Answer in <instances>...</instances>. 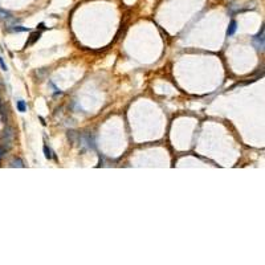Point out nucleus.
<instances>
[{
	"label": "nucleus",
	"mask_w": 265,
	"mask_h": 265,
	"mask_svg": "<svg viewBox=\"0 0 265 265\" xmlns=\"http://www.w3.org/2000/svg\"><path fill=\"white\" fill-rule=\"evenodd\" d=\"M253 44H254V46H256V49L261 50V52L264 50V27H261V31H260L258 35L254 36Z\"/></svg>",
	"instance_id": "obj_1"
},
{
	"label": "nucleus",
	"mask_w": 265,
	"mask_h": 265,
	"mask_svg": "<svg viewBox=\"0 0 265 265\" xmlns=\"http://www.w3.org/2000/svg\"><path fill=\"white\" fill-rule=\"evenodd\" d=\"M236 29H237V23H236L235 20H232V21L229 23V25H228L227 36H233L235 32H236Z\"/></svg>",
	"instance_id": "obj_2"
},
{
	"label": "nucleus",
	"mask_w": 265,
	"mask_h": 265,
	"mask_svg": "<svg viewBox=\"0 0 265 265\" xmlns=\"http://www.w3.org/2000/svg\"><path fill=\"white\" fill-rule=\"evenodd\" d=\"M40 36H41V33H40V32H35V33H32V35H31V38H29V41L27 42V45H25V46L32 45L33 42H36L38 38H40Z\"/></svg>",
	"instance_id": "obj_3"
},
{
	"label": "nucleus",
	"mask_w": 265,
	"mask_h": 265,
	"mask_svg": "<svg viewBox=\"0 0 265 265\" xmlns=\"http://www.w3.org/2000/svg\"><path fill=\"white\" fill-rule=\"evenodd\" d=\"M16 106H17V110H19V112H21V113H24L25 110H27V104H25V101H23V100L17 101Z\"/></svg>",
	"instance_id": "obj_4"
},
{
	"label": "nucleus",
	"mask_w": 265,
	"mask_h": 265,
	"mask_svg": "<svg viewBox=\"0 0 265 265\" xmlns=\"http://www.w3.org/2000/svg\"><path fill=\"white\" fill-rule=\"evenodd\" d=\"M9 17H11V15H9V12L3 11V9H0V19H1V20H8Z\"/></svg>",
	"instance_id": "obj_5"
},
{
	"label": "nucleus",
	"mask_w": 265,
	"mask_h": 265,
	"mask_svg": "<svg viewBox=\"0 0 265 265\" xmlns=\"http://www.w3.org/2000/svg\"><path fill=\"white\" fill-rule=\"evenodd\" d=\"M44 153H45V158H48V159H50V158H52V151L49 150V147L46 146V145L44 146Z\"/></svg>",
	"instance_id": "obj_6"
},
{
	"label": "nucleus",
	"mask_w": 265,
	"mask_h": 265,
	"mask_svg": "<svg viewBox=\"0 0 265 265\" xmlns=\"http://www.w3.org/2000/svg\"><path fill=\"white\" fill-rule=\"evenodd\" d=\"M12 167H24V165H23V162L20 161V159H17V161H13Z\"/></svg>",
	"instance_id": "obj_7"
},
{
	"label": "nucleus",
	"mask_w": 265,
	"mask_h": 265,
	"mask_svg": "<svg viewBox=\"0 0 265 265\" xmlns=\"http://www.w3.org/2000/svg\"><path fill=\"white\" fill-rule=\"evenodd\" d=\"M12 31L13 32H24V31H28V28H21V27H15V28H12Z\"/></svg>",
	"instance_id": "obj_8"
},
{
	"label": "nucleus",
	"mask_w": 265,
	"mask_h": 265,
	"mask_svg": "<svg viewBox=\"0 0 265 265\" xmlns=\"http://www.w3.org/2000/svg\"><path fill=\"white\" fill-rule=\"evenodd\" d=\"M0 66H1V69L5 72L7 70V65H5V62H4V60L1 58V56H0Z\"/></svg>",
	"instance_id": "obj_9"
},
{
	"label": "nucleus",
	"mask_w": 265,
	"mask_h": 265,
	"mask_svg": "<svg viewBox=\"0 0 265 265\" xmlns=\"http://www.w3.org/2000/svg\"><path fill=\"white\" fill-rule=\"evenodd\" d=\"M4 153H5V150H4V149H1V147H0V158H1V155H3Z\"/></svg>",
	"instance_id": "obj_10"
}]
</instances>
